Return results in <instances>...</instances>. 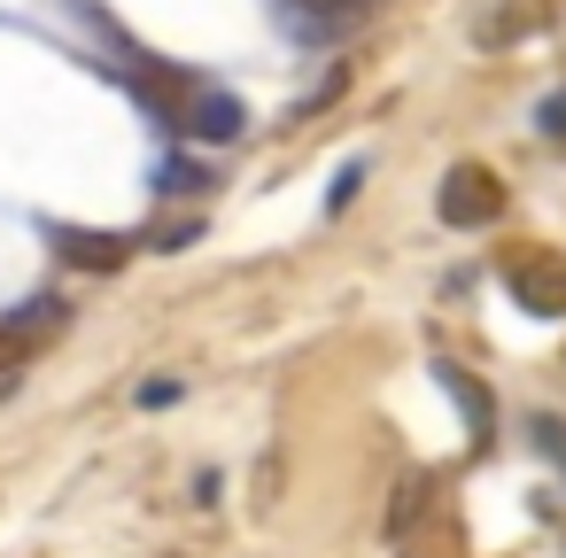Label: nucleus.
Wrapping results in <instances>:
<instances>
[{
	"label": "nucleus",
	"mask_w": 566,
	"mask_h": 558,
	"mask_svg": "<svg viewBox=\"0 0 566 558\" xmlns=\"http://www.w3.org/2000/svg\"><path fill=\"white\" fill-rule=\"evenodd\" d=\"M504 287L535 318H566V256L551 249H504Z\"/></svg>",
	"instance_id": "f257e3e1"
},
{
	"label": "nucleus",
	"mask_w": 566,
	"mask_h": 558,
	"mask_svg": "<svg viewBox=\"0 0 566 558\" xmlns=\"http://www.w3.org/2000/svg\"><path fill=\"white\" fill-rule=\"evenodd\" d=\"M434 210H442V225L481 233V225H496V218H504V187H496V171H489V164H458V171L442 179Z\"/></svg>",
	"instance_id": "f03ea898"
},
{
	"label": "nucleus",
	"mask_w": 566,
	"mask_h": 558,
	"mask_svg": "<svg viewBox=\"0 0 566 558\" xmlns=\"http://www.w3.org/2000/svg\"><path fill=\"white\" fill-rule=\"evenodd\" d=\"M241 125H249V109H241L226 86H202L179 133H187V140H210V148H226V140H241Z\"/></svg>",
	"instance_id": "7ed1b4c3"
},
{
	"label": "nucleus",
	"mask_w": 566,
	"mask_h": 558,
	"mask_svg": "<svg viewBox=\"0 0 566 558\" xmlns=\"http://www.w3.org/2000/svg\"><path fill=\"white\" fill-rule=\"evenodd\" d=\"M280 17H287V32L295 40H311V48H326V40H342L349 32V0H280Z\"/></svg>",
	"instance_id": "20e7f679"
},
{
	"label": "nucleus",
	"mask_w": 566,
	"mask_h": 558,
	"mask_svg": "<svg viewBox=\"0 0 566 558\" xmlns=\"http://www.w3.org/2000/svg\"><path fill=\"white\" fill-rule=\"evenodd\" d=\"M55 249H63L71 264H86V272H117L140 241H133V233H55Z\"/></svg>",
	"instance_id": "39448f33"
},
{
	"label": "nucleus",
	"mask_w": 566,
	"mask_h": 558,
	"mask_svg": "<svg viewBox=\"0 0 566 558\" xmlns=\"http://www.w3.org/2000/svg\"><path fill=\"white\" fill-rule=\"evenodd\" d=\"M442 388L458 396V411H465V427H473V442H489V434H496V411H489V396L473 388V372H458V365H442Z\"/></svg>",
	"instance_id": "423d86ee"
},
{
	"label": "nucleus",
	"mask_w": 566,
	"mask_h": 558,
	"mask_svg": "<svg viewBox=\"0 0 566 558\" xmlns=\"http://www.w3.org/2000/svg\"><path fill=\"white\" fill-rule=\"evenodd\" d=\"M210 187V171H195V164H164V194H202Z\"/></svg>",
	"instance_id": "0eeeda50"
},
{
	"label": "nucleus",
	"mask_w": 566,
	"mask_h": 558,
	"mask_svg": "<svg viewBox=\"0 0 566 558\" xmlns=\"http://www.w3.org/2000/svg\"><path fill=\"white\" fill-rule=\"evenodd\" d=\"M535 125H543V140H566V86H558V94L535 109Z\"/></svg>",
	"instance_id": "6e6552de"
},
{
	"label": "nucleus",
	"mask_w": 566,
	"mask_h": 558,
	"mask_svg": "<svg viewBox=\"0 0 566 558\" xmlns=\"http://www.w3.org/2000/svg\"><path fill=\"white\" fill-rule=\"evenodd\" d=\"M419 558H458V527H442V535H419Z\"/></svg>",
	"instance_id": "1a4fd4ad"
},
{
	"label": "nucleus",
	"mask_w": 566,
	"mask_h": 558,
	"mask_svg": "<svg viewBox=\"0 0 566 558\" xmlns=\"http://www.w3.org/2000/svg\"><path fill=\"white\" fill-rule=\"evenodd\" d=\"M17 357H24V334H17V326H9V318H0V372H9V365H17Z\"/></svg>",
	"instance_id": "9d476101"
}]
</instances>
